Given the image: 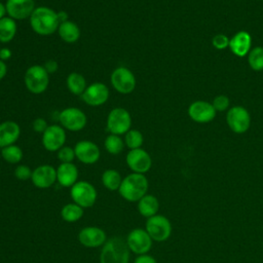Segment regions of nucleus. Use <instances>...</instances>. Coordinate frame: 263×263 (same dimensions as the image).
<instances>
[{"label": "nucleus", "instance_id": "f257e3e1", "mask_svg": "<svg viewBox=\"0 0 263 263\" xmlns=\"http://www.w3.org/2000/svg\"><path fill=\"white\" fill-rule=\"evenodd\" d=\"M32 30L41 36H49L58 31V12L47 6H37L29 17Z\"/></svg>", "mask_w": 263, "mask_h": 263}, {"label": "nucleus", "instance_id": "f03ea898", "mask_svg": "<svg viewBox=\"0 0 263 263\" xmlns=\"http://www.w3.org/2000/svg\"><path fill=\"white\" fill-rule=\"evenodd\" d=\"M148 187V179L144 174L132 173L122 179L118 192L123 199L129 202H138L147 194Z\"/></svg>", "mask_w": 263, "mask_h": 263}, {"label": "nucleus", "instance_id": "7ed1b4c3", "mask_svg": "<svg viewBox=\"0 0 263 263\" xmlns=\"http://www.w3.org/2000/svg\"><path fill=\"white\" fill-rule=\"evenodd\" d=\"M129 252L126 241L114 236L103 245L100 263H128Z\"/></svg>", "mask_w": 263, "mask_h": 263}, {"label": "nucleus", "instance_id": "20e7f679", "mask_svg": "<svg viewBox=\"0 0 263 263\" xmlns=\"http://www.w3.org/2000/svg\"><path fill=\"white\" fill-rule=\"evenodd\" d=\"M24 82L26 88L30 92L34 95H40L44 92L48 87L49 74L43 65H33L26 70Z\"/></svg>", "mask_w": 263, "mask_h": 263}, {"label": "nucleus", "instance_id": "39448f33", "mask_svg": "<svg viewBox=\"0 0 263 263\" xmlns=\"http://www.w3.org/2000/svg\"><path fill=\"white\" fill-rule=\"evenodd\" d=\"M132 127L130 113L122 107L113 108L106 120V128L110 134L121 136L125 135Z\"/></svg>", "mask_w": 263, "mask_h": 263}, {"label": "nucleus", "instance_id": "423d86ee", "mask_svg": "<svg viewBox=\"0 0 263 263\" xmlns=\"http://www.w3.org/2000/svg\"><path fill=\"white\" fill-rule=\"evenodd\" d=\"M112 87L121 95H128L136 88L137 80L135 74L126 67L115 68L110 76Z\"/></svg>", "mask_w": 263, "mask_h": 263}, {"label": "nucleus", "instance_id": "0eeeda50", "mask_svg": "<svg viewBox=\"0 0 263 263\" xmlns=\"http://www.w3.org/2000/svg\"><path fill=\"white\" fill-rule=\"evenodd\" d=\"M70 195L73 202L81 208H90L97 200V190L95 186L87 181H77L70 189Z\"/></svg>", "mask_w": 263, "mask_h": 263}, {"label": "nucleus", "instance_id": "6e6552de", "mask_svg": "<svg viewBox=\"0 0 263 263\" xmlns=\"http://www.w3.org/2000/svg\"><path fill=\"white\" fill-rule=\"evenodd\" d=\"M145 229L154 241H165L172 234V224L170 220L162 215H155L147 219Z\"/></svg>", "mask_w": 263, "mask_h": 263}, {"label": "nucleus", "instance_id": "1a4fd4ad", "mask_svg": "<svg viewBox=\"0 0 263 263\" xmlns=\"http://www.w3.org/2000/svg\"><path fill=\"white\" fill-rule=\"evenodd\" d=\"M59 120L61 125L70 132H80L87 123L86 114L77 107L63 109L59 114Z\"/></svg>", "mask_w": 263, "mask_h": 263}, {"label": "nucleus", "instance_id": "9d476101", "mask_svg": "<svg viewBox=\"0 0 263 263\" xmlns=\"http://www.w3.org/2000/svg\"><path fill=\"white\" fill-rule=\"evenodd\" d=\"M129 251L136 255L147 254L152 248V238L143 228H135L129 231L125 239Z\"/></svg>", "mask_w": 263, "mask_h": 263}, {"label": "nucleus", "instance_id": "9b49d317", "mask_svg": "<svg viewBox=\"0 0 263 263\" xmlns=\"http://www.w3.org/2000/svg\"><path fill=\"white\" fill-rule=\"evenodd\" d=\"M66 130L62 125H48L41 137V142L45 150L49 152H58L66 143Z\"/></svg>", "mask_w": 263, "mask_h": 263}, {"label": "nucleus", "instance_id": "f8f14e48", "mask_svg": "<svg viewBox=\"0 0 263 263\" xmlns=\"http://www.w3.org/2000/svg\"><path fill=\"white\" fill-rule=\"evenodd\" d=\"M110 96L109 87L103 82H93L85 88L81 95L82 101L91 107H99L104 105Z\"/></svg>", "mask_w": 263, "mask_h": 263}, {"label": "nucleus", "instance_id": "ddd939ff", "mask_svg": "<svg viewBox=\"0 0 263 263\" xmlns=\"http://www.w3.org/2000/svg\"><path fill=\"white\" fill-rule=\"evenodd\" d=\"M125 161L130 171L138 174L145 175V173H147L152 166V159L150 154L142 148L129 150L126 154Z\"/></svg>", "mask_w": 263, "mask_h": 263}, {"label": "nucleus", "instance_id": "4468645a", "mask_svg": "<svg viewBox=\"0 0 263 263\" xmlns=\"http://www.w3.org/2000/svg\"><path fill=\"white\" fill-rule=\"evenodd\" d=\"M226 121L232 132L236 134H242L250 127L251 117L247 109L240 106H235L228 110Z\"/></svg>", "mask_w": 263, "mask_h": 263}, {"label": "nucleus", "instance_id": "2eb2a0df", "mask_svg": "<svg viewBox=\"0 0 263 263\" xmlns=\"http://www.w3.org/2000/svg\"><path fill=\"white\" fill-rule=\"evenodd\" d=\"M76 158L84 164H93L96 163L101 156V151L99 146L88 140H82L76 143L74 146Z\"/></svg>", "mask_w": 263, "mask_h": 263}, {"label": "nucleus", "instance_id": "dca6fc26", "mask_svg": "<svg viewBox=\"0 0 263 263\" xmlns=\"http://www.w3.org/2000/svg\"><path fill=\"white\" fill-rule=\"evenodd\" d=\"M5 7L7 16L15 21L29 18L36 8L34 0H6Z\"/></svg>", "mask_w": 263, "mask_h": 263}, {"label": "nucleus", "instance_id": "f3484780", "mask_svg": "<svg viewBox=\"0 0 263 263\" xmlns=\"http://www.w3.org/2000/svg\"><path fill=\"white\" fill-rule=\"evenodd\" d=\"M31 181L39 189L49 188L57 182V168L50 164H41L33 170Z\"/></svg>", "mask_w": 263, "mask_h": 263}, {"label": "nucleus", "instance_id": "a211bd4d", "mask_svg": "<svg viewBox=\"0 0 263 263\" xmlns=\"http://www.w3.org/2000/svg\"><path fill=\"white\" fill-rule=\"evenodd\" d=\"M78 241L86 248H98L107 241V235L100 227L86 226L79 231Z\"/></svg>", "mask_w": 263, "mask_h": 263}, {"label": "nucleus", "instance_id": "6ab92c4d", "mask_svg": "<svg viewBox=\"0 0 263 263\" xmlns=\"http://www.w3.org/2000/svg\"><path fill=\"white\" fill-rule=\"evenodd\" d=\"M188 114L192 120L199 123H205L214 119L216 110L214 106L208 102L196 101L189 106Z\"/></svg>", "mask_w": 263, "mask_h": 263}, {"label": "nucleus", "instance_id": "aec40b11", "mask_svg": "<svg viewBox=\"0 0 263 263\" xmlns=\"http://www.w3.org/2000/svg\"><path fill=\"white\" fill-rule=\"evenodd\" d=\"M78 168L73 162L61 163L57 167V182L63 187L71 188L78 181Z\"/></svg>", "mask_w": 263, "mask_h": 263}, {"label": "nucleus", "instance_id": "412c9836", "mask_svg": "<svg viewBox=\"0 0 263 263\" xmlns=\"http://www.w3.org/2000/svg\"><path fill=\"white\" fill-rule=\"evenodd\" d=\"M21 136L20 125L12 120L0 123V149L14 144Z\"/></svg>", "mask_w": 263, "mask_h": 263}, {"label": "nucleus", "instance_id": "4be33fe9", "mask_svg": "<svg viewBox=\"0 0 263 263\" xmlns=\"http://www.w3.org/2000/svg\"><path fill=\"white\" fill-rule=\"evenodd\" d=\"M252 39L248 32L240 31L236 33L230 40H229V47L230 50L239 58L245 57L251 47Z\"/></svg>", "mask_w": 263, "mask_h": 263}, {"label": "nucleus", "instance_id": "5701e85b", "mask_svg": "<svg viewBox=\"0 0 263 263\" xmlns=\"http://www.w3.org/2000/svg\"><path fill=\"white\" fill-rule=\"evenodd\" d=\"M57 32L60 38L66 43H75L80 38V29L78 25L70 20L61 23Z\"/></svg>", "mask_w": 263, "mask_h": 263}, {"label": "nucleus", "instance_id": "b1692460", "mask_svg": "<svg viewBox=\"0 0 263 263\" xmlns=\"http://www.w3.org/2000/svg\"><path fill=\"white\" fill-rule=\"evenodd\" d=\"M137 208L140 215L148 219L157 215L159 210V201L154 195L146 194L138 201Z\"/></svg>", "mask_w": 263, "mask_h": 263}, {"label": "nucleus", "instance_id": "393cba45", "mask_svg": "<svg viewBox=\"0 0 263 263\" xmlns=\"http://www.w3.org/2000/svg\"><path fill=\"white\" fill-rule=\"evenodd\" d=\"M66 85L70 92L80 97L87 87V83L84 76L78 72H72L67 76Z\"/></svg>", "mask_w": 263, "mask_h": 263}, {"label": "nucleus", "instance_id": "a878e982", "mask_svg": "<svg viewBox=\"0 0 263 263\" xmlns=\"http://www.w3.org/2000/svg\"><path fill=\"white\" fill-rule=\"evenodd\" d=\"M17 31V25L15 20L4 16L0 20V42L1 43H8L10 42Z\"/></svg>", "mask_w": 263, "mask_h": 263}, {"label": "nucleus", "instance_id": "bb28decb", "mask_svg": "<svg viewBox=\"0 0 263 263\" xmlns=\"http://www.w3.org/2000/svg\"><path fill=\"white\" fill-rule=\"evenodd\" d=\"M122 177L117 170L108 168L102 174V184L110 191H116L119 189L122 182Z\"/></svg>", "mask_w": 263, "mask_h": 263}, {"label": "nucleus", "instance_id": "cd10ccee", "mask_svg": "<svg viewBox=\"0 0 263 263\" xmlns=\"http://www.w3.org/2000/svg\"><path fill=\"white\" fill-rule=\"evenodd\" d=\"M84 209L75 202H70L65 204L61 210V216L64 221L69 223H74L80 220L83 216Z\"/></svg>", "mask_w": 263, "mask_h": 263}, {"label": "nucleus", "instance_id": "c85d7f7f", "mask_svg": "<svg viewBox=\"0 0 263 263\" xmlns=\"http://www.w3.org/2000/svg\"><path fill=\"white\" fill-rule=\"evenodd\" d=\"M125 144L123 139L120 136L109 134L105 141H104V147L106 151L112 155H117L122 152Z\"/></svg>", "mask_w": 263, "mask_h": 263}, {"label": "nucleus", "instance_id": "c756f323", "mask_svg": "<svg viewBox=\"0 0 263 263\" xmlns=\"http://www.w3.org/2000/svg\"><path fill=\"white\" fill-rule=\"evenodd\" d=\"M2 158L11 164H16L23 159V150L20 146L12 144L1 149Z\"/></svg>", "mask_w": 263, "mask_h": 263}, {"label": "nucleus", "instance_id": "7c9ffc66", "mask_svg": "<svg viewBox=\"0 0 263 263\" xmlns=\"http://www.w3.org/2000/svg\"><path fill=\"white\" fill-rule=\"evenodd\" d=\"M124 144L125 146L129 149H138L141 148L143 143H144V137L142 133L138 129H133L130 128L125 135H124Z\"/></svg>", "mask_w": 263, "mask_h": 263}, {"label": "nucleus", "instance_id": "2f4dec72", "mask_svg": "<svg viewBox=\"0 0 263 263\" xmlns=\"http://www.w3.org/2000/svg\"><path fill=\"white\" fill-rule=\"evenodd\" d=\"M248 62L250 67L255 71L263 70V47H255L249 53Z\"/></svg>", "mask_w": 263, "mask_h": 263}, {"label": "nucleus", "instance_id": "473e14b6", "mask_svg": "<svg viewBox=\"0 0 263 263\" xmlns=\"http://www.w3.org/2000/svg\"><path fill=\"white\" fill-rule=\"evenodd\" d=\"M57 156H58V159L61 161V163L73 162V160L76 158L75 150L70 146H63L57 152Z\"/></svg>", "mask_w": 263, "mask_h": 263}, {"label": "nucleus", "instance_id": "72a5a7b5", "mask_svg": "<svg viewBox=\"0 0 263 263\" xmlns=\"http://www.w3.org/2000/svg\"><path fill=\"white\" fill-rule=\"evenodd\" d=\"M32 170L26 165V164H18L15 168H14V176L17 180L21 181H27L29 179H31L32 177Z\"/></svg>", "mask_w": 263, "mask_h": 263}, {"label": "nucleus", "instance_id": "f704fd0d", "mask_svg": "<svg viewBox=\"0 0 263 263\" xmlns=\"http://www.w3.org/2000/svg\"><path fill=\"white\" fill-rule=\"evenodd\" d=\"M212 105L214 106L216 111H224L229 106V99L226 96H223V95L218 96L214 99Z\"/></svg>", "mask_w": 263, "mask_h": 263}, {"label": "nucleus", "instance_id": "c9c22d12", "mask_svg": "<svg viewBox=\"0 0 263 263\" xmlns=\"http://www.w3.org/2000/svg\"><path fill=\"white\" fill-rule=\"evenodd\" d=\"M229 40L226 35L223 34H218L213 38V45L217 49H224L229 46Z\"/></svg>", "mask_w": 263, "mask_h": 263}, {"label": "nucleus", "instance_id": "e433bc0d", "mask_svg": "<svg viewBox=\"0 0 263 263\" xmlns=\"http://www.w3.org/2000/svg\"><path fill=\"white\" fill-rule=\"evenodd\" d=\"M47 126H48V124H47L46 120L42 117H38V118L34 119L32 122V128L36 133L43 134L44 130L47 128Z\"/></svg>", "mask_w": 263, "mask_h": 263}, {"label": "nucleus", "instance_id": "4c0bfd02", "mask_svg": "<svg viewBox=\"0 0 263 263\" xmlns=\"http://www.w3.org/2000/svg\"><path fill=\"white\" fill-rule=\"evenodd\" d=\"M43 67L45 68V70L47 71L48 74H52L55 73L59 69V64L55 60H47L45 62V64L43 65Z\"/></svg>", "mask_w": 263, "mask_h": 263}, {"label": "nucleus", "instance_id": "58836bf2", "mask_svg": "<svg viewBox=\"0 0 263 263\" xmlns=\"http://www.w3.org/2000/svg\"><path fill=\"white\" fill-rule=\"evenodd\" d=\"M134 263H157L154 257L144 254V255H138V257L135 259Z\"/></svg>", "mask_w": 263, "mask_h": 263}, {"label": "nucleus", "instance_id": "ea45409f", "mask_svg": "<svg viewBox=\"0 0 263 263\" xmlns=\"http://www.w3.org/2000/svg\"><path fill=\"white\" fill-rule=\"evenodd\" d=\"M12 55V52L9 48L7 47H3V48H0V60L3 61V62H6L7 60H9Z\"/></svg>", "mask_w": 263, "mask_h": 263}, {"label": "nucleus", "instance_id": "a19ab883", "mask_svg": "<svg viewBox=\"0 0 263 263\" xmlns=\"http://www.w3.org/2000/svg\"><path fill=\"white\" fill-rule=\"evenodd\" d=\"M6 73H7V66L5 62L0 60V81L6 76Z\"/></svg>", "mask_w": 263, "mask_h": 263}, {"label": "nucleus", "instance_id": "79ce46f5", "mask_svg": "<svg viewBox=\"0 0 263 263\" xmlns=\"http://www.w3.org/2000/svg\"><path fill=\"white\" fill-rule=\"evenodd\" d=\"M57 12H58V17H59L60 24L64 23L66 21H69V15H68V13L66 11L61 10V11H57Z\"/></svg>", "mask_w": 263, "mask_h": 263}, {"label": "nucleus", "instance_id": "37998d69", "mask_svg": "<svg viewBox=\"0 0 263 263\" xmlns=\"http://www.w3.org/2000/svg\"><path fill=\"white\" fill-rule=\"evenodd\" d=\"M6 7H5V4L4 3H2L1 1H0V20L1 18H3L4 16H6Z\"/></svg>", "mask_w": 263, "mask_h": 263}]
</instances>
